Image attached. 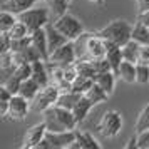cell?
<instances>
[{"label":"cell","instance_id":"obj_1","mask_svg":"<svg viewBox=\"0 0 149 149\" xmlns=\"http://www.w3.org/2000/svg\"><path fill=\"white\" fill-rule=\"evenodd\" d=\"M45 119L47 122V129L49 131H55V132H61V131H72L77 126L75 121V116L72 111L64 109L61 106H52L50 109H47L45 112Z\"/></svg>","mask_w":149,"mask_h":149},{"label":"cell","instance_id":"obj_2","mask_svg":"<svg viewBox=\"0 0 149 149\" xmlns=\"http://www.w3.org/2000/svg\"><path fill=\"white\" fill-rule=\"evenodd\" d=\"M97 34L101 35L104 40L114 42L117 45H126L131 39H132V24L124 19L119 20H112L111 24H107L104 29H101Z\"/></svg>","mask_w":149,"mask_h":149},{"label":"cell","instance_id":"obj_3","mask_svg":"<svg viewBox=\"0 0 149 149\" xmlns=\"http://www.w3.org/2000/svg\"><path fill=\"white\" fill-rule=\"evenodd\" d=\"M50 8H44V7H32L25 10V12H22L20 15H17L19 17V20L24 22L25 25H27L29 32L32 34L35 30H39V29H44L45 25L49 24L50 20Z\"/></svg>","mask_w":149,"mask_h":149},{"label":"cell","instance_id":"obj_4","mask_svg":"<svg viewBox=\"0 0 149 149\" xmlns=\"http://www.w3.org/2000/svg\"><path fill=\"white\" fill-rule=\"evenodd\" d=\"M52 24H54V27L57 29L61 34H64L69 40H72V42H74L81 34H84L82 22L79 20L77 17L67 14V12H65L64 15H61V17H57Z\"/></svg>","mask_w":149,"mask_h":149},{"label":"cell","instance_id":"obj_5","mask_svg":"<svg viewBox=\"0 0 149 149\" xmlns=\"http://www.w3.org/2000/svg\"><path fill=\"white\" fill-rule=\"evenodd\" d=\"M122 129V117L117 111H107L104 112L101 117V121L97 122V132L102 137L112 139L121 132Z\"/></svg>","mask_w":149,"mask_h":149},{"label":"cell","instance_id":"obj_6","mask_svg":"<svg viewBox=\"0 0 149 149\" xmlns=\"http://www.w3.org/2000/svg\"><path fill=\"white\" fill-rule=\"evenodd\" d=\"M61 95L59 87H55L54 84H49L47 87H42L39 91V94L34 101V111L35 112H45L47 109H50L52 106L57 104V99Z\"/></svg>","mask_w":149,"mask_h":149},{"label":"cell","instance_id":"obj_7","mask_svg":"<svg viewBox=\"0 0 149 149\" xmlns=\"http://www.w3.org/2000/svg\"><path fill=\"white\" fill-rule=\"evenodd\" d=\"M77 61V55H75V47L74 42L69 40L65 42L64 45H61L59 49H55L54 52H50L49 55V61L54 65H61V67H65V65H70Z\"/></svg>","mask_w":149,"mask_h":149},{"label":"cell","instance_id":"obj_8","mask_svg":"<svg viewBox=\"0 0 149 149\" xmlns=\"http://www.w3.org/2000/svg\"><path fill=\"white\" fill-rule=\"evenodd\" d=\"M45 134H47V122L42 121L39 124H34L32 127L27 129V132L24 136L22 149H35V146L45 137Z\"/></svg>","mask_w":149,"mask_h":149},{"label":"cell","instance_id":"obj_9","mask_svg":"<svg viewBox=\"0 0 149 149\" xmlns=\"http://www.w3.org/2000/svg\"><path fill=\"white\" fill-rule=\"evenodd\" d=\"M75 129L72 131H61V132H55V131H49L47 129V137L50 144H52V149H65L70 148L75 141Z\"/></svg>","mask_w":149,"mask_h":149},{"label":"cell","instance_id":"obj_10","mask_svg":"<svg viewBox=\"0 0 149 149\" xmlns=\"http://www.w3.org/2000/svg\"><path fill=\"white\" fill-rule=\"evenodd\" d=\"M30 101H27L24 95L15 94L12 95V101H10V107H8V117L12 121H24L27 117V112L30 109Z\"/></svg>","mask_w":149,"mask_h":149},{"label":"cell","instance_id":"obj_11","mask_svg":"<svg viewBox=\"0 0 149 149\" xmlns=\"http://www.w3.org/2000/svg\"><path fill=\"white\" fill-rule=\"evenodd\" d=\"M30 39H32V45L39 50L42 61L47 62L50 52H49V45H47V32H45V27L32 32V34H30Z\"/></svg>","mask_w":149,"mask_h":149},{"label":"cell","instance_id":"obj_12","mask_svg":"<svg viewBox=\"0 0 149 149\" xmlns=\"http://www.w3.org/2000/svg\"><path fill=\"white\" fill-rule=\"evenodd\" d=\"M32 79H34L40 87H47L50 84V74L47 69V62L45 61H35L32 62Z\"/></svg>","mask_w":149,"mask_h":149},{"label":"cell","instance_id":"obj_13","mask_svg":"<svg viewBox=\"0 0 149 149\" xmlns=\"http://www.w3.org/2000/svg\"><path fill=\"white\" fill-rule=\"evenodd\" d=\"M106 59L109 61L111 67L114 72H117V69L121 65V62L124 61V55H122V47L117 45L114 42H107L106 40Z\"/></svg>","mask_w":149,"mask_h":149},{"label":"cell","instance_id":"obj_14","mask_svg":"<svg viewBox=\"0 0 149 149\" xmlns=\"http://www.w3.org/2000/svg\"><path fill=\"white\" fill-rule=\"evenodd\" d=\"M45 32H47L49 52H54L55 49H59L61 45H64L65 42H69L67 37L64 34H61V32L54 27V24H47V25H45Z\"/></svg>","mask_w":149,"mask_h":149},{"label":"cell","instance_id":"obj_15","mask_svg":"<svg viewBox=\"0 0 149 149\" xmlns=\"http://www.w3.org/2000/svg\"><path fill=\"white\" fill-rule=\"evenodd\" d=\"M75 141L70 146V149H101V144L94 139V136L84 132V131H75Z\"/></svg>","mask_w":149,"mask_h":149},{"label":"cell","instance_id":"obj_16","mask_svg":"<svg viewBox=\"0 0 149 149\" xmlns=\"http://www.w3.org/2000/svg\"><path fill=\"white\" fill-rule=\"evenodd\" d=\"M35 3L37 0H5L2 3V10H8L15 15H20L22 12L35 7Z\"/></svg>","mask_w":149,"mask_h":149},{"label":"cell","instance_id":"obj_17","mask_svg":"<svg viewBox=\"0 0 149 149\" xmlns=\"http://www.w3.org/2000/svg\"><path fill=\"white\" fill-rule=\"evenodd\" d=\"M117 79H121L126 84H134L136 82V64L129 61H122L119 69H117Z\"/></svg>","mask_w":149,"mask_h":149},{"label":"cell","instance_id":"obj_18","mask_svg":"<svg viewBox=\"0 0 149 149\" xmlns=\"http://www.w3.org/2000/svg\"><path fill=\"white\" fill-rule=\"evenodd\" d=\"M116 72H112V70H107V72H99V74L95 75V84L97 86H101L106 92H107L109 95L114 92V87H116Z\"/></svg>","mask_w":149,"mask_h":149},{"label":"cell","instance_id":"obj_19","mask_svg":"<svg viewBox=\"0 0 149 149\" xmlns=\"http://www.w3.org/2000/svg\"><path fill=\"white\" fill-rule=\"evenodd\" d=\"M92 107H94V104L89 101L86 95H82L81 99H79V102L75 104V107L72 109V112H74V116H75V121H77V124H81V122L87 117Z\"/></svg>","mask_w":149,"mask_h":149},{"label":"cell","instance_id":"obj_20","mask_svg":"<svg viewBox=\"0 0 149 149\" xmlns=\"http://www.w3.org/2000/svg\"><path fill=\"white\" fill-rule=\"evenodd\" d=\"M40 86L37 84V82L30 77V79H27V81H22V84H20V91H19V94L20 95H24L27 101H34L35 97H37V94H39V91H40Z\"/></svg>","mask_w":149,"mask_h":149},{"label":"cell","instance_id":"obj_21","mask_svg":"<svg viewBox=\"0 0 149 149\" xmlns=\"http://www.w3.org/2000/svg\"><path fill=\"white\" fill-rule=\"evenodd\" d=\"M82 95L74 92V91H69V92H61L59 95V99H57V106H61L64 109H69V111H72L75 107V104L79 102Z\"/></svg>","mask_w":149,"mask_h":149},{"label":"cell","instance_id":"obj_22","mask_svg":"<svg viewBox=\"0 0 149 149\" xmlns=\"http://www.w3.org/2000/svg\"><path fill=\"white\" fill-rule=\"evenodd\" d=\"M75 67H77V72L79 75H86V77H91V79H95L97 75V70H95L94 61H87V59H77L75 61Z\"/></svg>","mask_w":149,"mask_h":149},{"label":"cell","instance_id":"obj_23","mask_svg":"<svg viewBox=\"0 0 149 149\" xmlns=\"http://www.w3.org/2000/svg\"><path fill=\"white\" fill-rule=\"evenodd\" d=\"M84 95H86L89 101L94 104V106H97V104H101V102H104V101H107V97H109L107 92H106V91H104L101 86H97L95 82H94V86L89 89V91H87Z\"/></svg>","mask_w":149,"mask_h":149},{"label":"cell","instance_id":"obj_24","mask_svg":"<svg viewBox=\"0 0 149 149\" xmlns=\"http://www.w3.org/2000/svg\"><path fill=\"white\" fill-rule=\"evenodd\" d=\"M132 40L139 42V44H149V27L144 25L142 22H136L132 25Z\"/></svg>","mask_w":149,"mask_h":149},{"label":"cell","instance_id":"obj_25","mask_svg":"<svg viewBox=\"0 0 149 149\" xmlns=\"http://www.w3.org/2000/svg\"><path fill=\"white\" fill-rule=\"evenodd\" d=\"M139 47H141V44H139V42H136V40H132V39H131L126 45H122V55H124V61H129V62L137 64Z\"/></svg>","mask_w":149,"mask_h":149},{"label":"cell","instance_id":"obj_26","mask_svg":"<svg viewBox=\"0 0 149 149\" xmlns=\"http://www.w3.org/2000/svg\"><path fill=\"white\" fill-rule=\"evenodd\" d=\"M94 79H91V77H86V75H77L75 77V81L72 82V91L77 92V94L84 95L87 92L89 89L94 86Z\"/></svg>","mask_w":149,"mask_h":149},{"label":"cell","instance_id":"obj_27","mask_svg":"<svg viewBox=\"0 0 149 149\" xmlns=\"http://www.w3.org/2000/svg\"><path fill=\"white\" fill-rule=\"evenodd\" d=\"M19 22V17L8 10L0 12V32H10V29Z\"/></svg>","mask_w":149,"mask_h":149},{"label":"cell","instance_id":"obj_28","mask_svg":"<svg viewBox=\"0 0 149 149\" xmlns=\"http://www.w3.org/2000/svg\"><path fill=\"white\" fill-rule=\"evenodd\" d=\"M12 92L7 87L0 86V116L7 117L8 116V107H10V101H12Z\"/></svg>","mask_w":149,"mask_h":149},{"label":"cell","instance_id":"obj_29","mask_svg":"<svg viewBox=\"0 0 149 149\" xmlns=\"http://www.w3.org/2000/svg\"><path fill=\"white\" fill-rule=\"evenodd\" d=\"M44 2L47 3V7L50 8V12L55 15V19L67 12V5H69L67 0H44Z\"/></svg>","mask_w":149,"mask_h":149},{"label":"cell","instance_id":"obj_30","mask_svg":"<svg viewBox=\"0 0 149 149\" xmlns=\"http://www.w3.org/2000/svg\"><path fill=\"white\" fill-rule=\"evenodd\" d=\"M12 74H14L15 77H19L20 81H27V79L32 77V64H30V62L19 64V65L12 70Z\"/></svg>","mask_w":149,"mask_h":149},{"label":"cell","instance_id":"obj_31","mask_svg":"<svg viewBox=\"0 0 149 149\" xmlns=\"http://www.w3.org/2000/svg\"><path fill=\"white\" fill-rule=\"evenodd\" d=\"M136 84H149V65L148 64H136Z\"/></svg>","mask_w":149,"mask_h":149},{"label":"cell","instance_id":"obj_32","mask_svg":"<svg viewBox=\"0 0 149 149\" xmlns=\"http://www.w3.org/2000/svg\"><path fill=\"white\" fill-rule=\"evenodd\" d=\"M10 37H12V40H15V39H24V37H29L30 35V32H29V29H27V25L24 24V22H17L14 27L10 29Z\"/></svg>","mask_w":149,"mask_h":149},{"label":"cell","instance_id":"obj_33","mask_svg":"<svg viewBox=\"0 0 149 149\" xmlns=\"http://www.w3.org/2000/svg\"><path fill=\"white\" fill-rule=\"evenodd\" d=\"M146 129H149V104L141 111V114L136 121V132H141Z\"/></svg>","mask_w":149,"mask_h":149},{"label":"cell","instance_id":"obj_34","mask_svg":"<svg viewBox=\"0 0 149 149\" xmlns=\"http://www.w3.org/2000/svg\"><path fill=\"white\" fill-rule=\"evenodd\" d=\"M0 67L3 70H14L15 69V59H14V52H0Z\"/></svg>","mask_w":149,"mask_h":149},{"label":"cell","instance_id":"obj_35","mask_svg":"<svg viewBox=\"0 0 149 149\" xmlns=\"http://www.w3.org/2000/svg\"><path fill=\"white\" fill-rule=\"evenodd\" d=\"M20 84H22V81L19 79V77H15L14 74H10L7 77V81L3 82L2 86H3V87H7L8 91L15 95V94H19V91H20Z\"/></svg>","mask_w":149,"mask_h":149},{"label":"cell","instance_id":"obj_36","mask_svg":"<svg viewBox=\"0 0 149 149\" xmlns=\"http://www.w3.org/2000/svg\"><path fill=\"white\" fill-rule=\"evenodd\" d=\"M0 52H8L12 50V37L8 32H0Z\"/></svg>","mask_w":149,"mask_h":149},{"label":"cell","instance_id":"obj_37","mask_svg":"<svg viewBox=\"0 0 149 149\" xmlns=\"http://www.w3.org/2000/svg\"><path fill=\"white\" fill-rule=\"evenodd\" d=\"M137 149H149V129L137 132Z\"/></svg>","mask_w":149,"mask_h":149},{"label":"cell","instance_id":"obj_38","mask_svg":"<svg viewBox=\"0 0 149 149\" xmlns=\"http://www.w3.org/2000/svg\"><path fill=\"white\" fill-rule=\"evenodd\" d=\"M137 64H148L149 65V44H142L137 54Z\"/></svg>","mask_w":149,"mask_h":149},{"label":"cell","instance_id":"obj_39","mask_svg":"<svg viewBox=\"0 0 149 149\" xmlns=\"http://www.w3.org/2000/svg\"><path fill=\"white\" fill-rule=\"evenodd\" d=\"M137 20H139V22H142L144 25H148V27H149V10L139 12V15H137Z\"/></svg>","mask_w":149,"mask_h":149},{"label":"cell","instance_id":"obj_40","mask_svg":"<svg viewBox=\"0 0 149 149\" xmlns=\"http://www.w3.org/2000/svg\"><path fill=\"white\" fill-rule=\"evenodd\" d=\"M35 149H52V144H50V141H49L47 137H44V139L35 146Z\"/></svg>","mask_w":149,"mask_h":149},{"label":"cell","instance_id":"obj_41","mask_svg":"<svg viewBox=\"0 0 149 149\" xmlns=\"http://www.w3.org/2000/svg\"><path fill=\"white\" fill-rule=\"evenodd\" d=\"M137 7H139V12H144V10H149V0H136Z\"/></svg>","mask_w":149,"mask_h":149},{"label":"cell","instance_id":"obj_42","mask_svg":"<svg viewBox=\"0 0 149 149\" xmlns=\"http://www.w3.org/2000/svg\"><path fill=\"white\" fill-rule=\"evenodd\" d=\"M127 149H131V148H137V134L136 136H132L131 139H129V144L126 146Z\"/></svg>","mask_w":149,"mask_h":149},{"label":"cell","instance_id":"obj_43","mask_svg":"<svg viewBox=\"0 0 149 149\" xmlns=\"http://www.w3.org/2000/svg\"><path fill=\"white\" fill-rule=\"evenodd\" d=\"M91 3H94V5H97V7H102L104 5V0H89Z\"/></svg>","mask_w":149,"mask_h":149},{"label":"cell","instance_id":"obj_44","mask_svg":"<svg viewBox=\"0 0 149 149\" xmlns=\"http://www.w3.org/2000/svg\"><path fill=\"white\" fill-rule=\"evenodd\" d=\"M67 2H70V0H67Z\"/></svg>","mask_w":149,"mask_h":149}]
</instances>
